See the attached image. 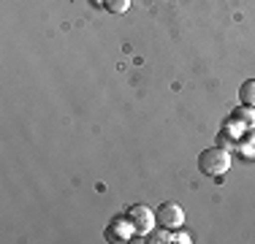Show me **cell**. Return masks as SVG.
Masks as SVG:
<instances>
[{"label": "cell", "instance_id": "obj_6", "mask_svg": "<svg viewBox=\"0 0 255 244\" xmlns=\"http://www.w3.org/2000/svg\"><path fill=\"white\" fill-rule=\"evenodd\" d=\"M103 5H106L112 14H125V11L130 8V0H106Z\"/></svg>", "mask_w": 255, "mask_h": 244}, {"label": "cell", "instance_id": "obj_1", "mask_svg": "<svg viewBox=\"0 0 255 244\" xmlns=\"http://www.w3.org/2000/svg\"><path fill=\"white\" fill-rule=\"evenodd\" d=\"M231 168V155L223 146H209L198 155V171L206 176H223Z\"/></svg>", "mask_w": 255, "mask_h": 244}, {"label": "cell", "instance_id": "obj_4", "mask_svg": "<svg viewBox=\"0 0 255 244\" xmlns=\"http://www.w3.org/2000/svg\"><path fill=\"white\" fill-rule=\"evenodd\" d=\"M133 234V225L128 217H114L112 223L106 225V239L109 242H128Z\"/></svg>", "mask_w": 255, "mask_h": 244}, {"label": "cell", "instance_id": "obj_3", "mask_svg": "<svg viewBox=\"0 0 255 244\" xmlns=\"http://www.w3.org/2000/svg\"><path fill=\"white\" fill-rule=\"evenodd\" d=\"M155 220H157V225H160V228L174 231V228H179V225L185 223V212H182L179 204L166 201V204H160V209L155 212Z\"/></svg>", "mask_w": 255, "mask_h": 244}, {"label": "cell", "instance_id": "obj_5", "mask_svg": "<svg viewBox=\"0 0 255 244\" xmlns=\"http://www.w3.org/2000/svg\"><path fill=\"white\" fill-rule=\"evenodd\" d=\"M239 101H242V106L255 109V79H247L239 87Z\"/></svg>", "mask_w": 255, "mask_h": 244}, {"label": "cell", "instance_id": "obj_7", "mask_svg": "<svg viewBox=\"0 0 255 244\" xmlns=\"http://www.w3.org/2000/svg\"><path fill=\"white\" fill-rule=\"evenodd\" d=\"M236 117H239L242 122H255V120H253V114H250V112H239V114H236Z\"/></svg>", "mask_w": 255, "mask_h": 244}, {"label": "cell", "instance_id": "obj_2", "mask_svg": "<svg viewBox=\"0 0 255 244\" xmlns=\"http://www.w3.org/2000/svg\"><path fill=\"white\" fill-rule=\"evenodd\" d=\"M125 217L130 220V225H133V231H136V234H149V231H152V225H157L155 212L149 209V206H144V204L128 206Z\"/></svg>", "mask_w": 255, "mask_h": 244}, {"label": "cell", "instance_id": "obj_8", "mask_svg": "<svg viewBox=\"0 0 255 244\" xmlns=\"http://www.w3.org/2000/svg\"><path fill=\"white\" fill-rule=\"evenodd\" d=\"M171 242H182V244H187V242H190V236H187V234H177Z\"/></svg>", "mask_w": 255, "mask_h": 244}]
</instances>
